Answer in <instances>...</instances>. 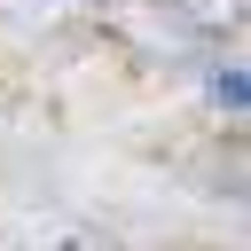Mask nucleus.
<instances>
[{
    "mask_svg": "<svg viewBox=\"0 0 251 251\" xmlns=\"http://www.w3.org/2000/svg\"><path fill=\"white\" fill-rule=\"evenodd\" d=\"M220 94L227 102H251V78H220Z\"/></svg>",
    "mask_w": 251,
    "mask_h": 251,
    "instance_id": "obj_1",
    "label": "nucleus"
}]
</instances>
